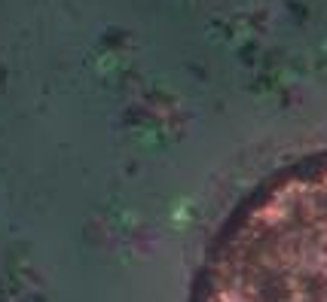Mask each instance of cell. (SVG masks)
Instances as JSON below:
<instances>
[{
	"label": "cell",
	"instance_id": "1",
	"mask_svg": "<svg viewBox=\"0 0 327 302\" xmlns=\"http://www.w3.org/2000/svg\"><path fill=\"white\" fill-rule=\"evenodd\" d=\"M199 302H327V159L242 214L211 259Z\"/></svg>",
	"mask_w": 327,
	"mask_h": 302
}]
</instances>
